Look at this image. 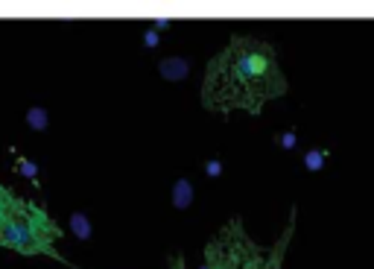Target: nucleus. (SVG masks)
Masks as SVG:
<instances>
[{
	"label": "nucleus",
	"instance_id": "nucleus-1",
	"mask_svg": "<svg viewBox=\"0 0 374 269\" xmlns=\"http://www.w3.org/2000/svg\"><path fill=\"white\" fill-rule=\"evenodd\" d=\"M290 82L281 68L278 50L258 36L237 32L208 62L202 79V105L208 112L260 114L266 103L287 97Z\"/></svg>",
	"mask_w": 374,
	"mask_h": 269
},
{
	"label": "nucleus",
	"instance_id": "nucleus-2",
	"mask_svg": "<svg viewBox=\"0 0 374 269\" xmlns=\"http://www.w3.org/2000/svg\"><path fill=\"white\" fill-rule=\"evenodd\" d=\"M62 240L59 222L41 205L21 199L0 217V249H12L18 255H47L53 261H64L56 243Z\"/></svg>",
	"mask_w": 374,
	"mask_h": 269
},
{
	"label": "nucleus",
	"instance_id": "nucleus-3",
	"mask_svg": "<svg viewBox=\"0 0 374 269\" xmlns=\"http://www.w3.org/2000/svg\"><path fill=\"white\" fill-rule=\"evenodd\" d=\"M292 234H295V208L290 211V220H287V225H284L281 238L275 240L269 249H258L255 255H249L240 269H284V257H287Z\"/></svg>",
	"mask_w": 374,
	"mask_h": 269
},
{
	"label": "nucleus",
	"instance_id": "nucleus-4",
	"mask_svg": "<svg viewBox=\"0 0 374 269\" xmlns=\"http://www.w3.org/2000/svg\"><path fill=\"white\" fill-rule=\"evenodd\" d=\"M158 71H161L164 79L179 82V79H184L187 73H190V62H187V59H164V62L158 64Z\"/></svg>",
	"mask_w": 374,
	"mask_h": 269
},
{
	"label": "nucleus",
	"instance_id": "nucleus-5",
	"mask_svg": "<svg viewBox=\"0 0 374 269\" xmlns=\"http://www.w3.org/2000/svg\"><path fill=\"white\" fill-rule=\"evenodd\" d=\"M173 205L184 211V208H190L193 205V185L187 179H179L175 181V188H173Z\"/></svg>",
	"mask_w": 374,
	"mask_h": 269
},
{
	"label": "nucleus",
	"instance_id": "nucleus-6",
	"mask_svg": "<svg viewBox=\"0 0 374 269\" xmlns=\"http://www.w3.org/2000/svg\"><path fill=\"white\" fill-rule=\"evenodd\" d=\"M71 229H73V234H76L79 240L91 238V222H88L85 214H73V217H71Z\"/></svg>",
	"mask_w": 374,
	"mask_h": 269
},
{
	"label": "nucleus",
	"instance_id": "nucleus-7",
	"mask_svg": "<svg viewBox=\"0 0 374 269\" xmlns=\"http://www.w3.org/2000/svg\"><path fill=\"white\" fill-rule=\"evenodd\" d=\"M15 202H18V196H15V193L3 185V181H0V217H3V214L15 205Z\"/></svg>",
	"mask_w": 374,
	"mask_h": 269
},
{
	"label": "nucleus",
	"instance_id": "nucleus-8",
	"mask_svg": "<svg viewBox=\"0 0 374 269\" xmlns=\"http://www.w3.org/2000/svg\"><path fill=\"white\" fill-rule=\"evenodd\" d=\"M325 158H327L325 149H313V153H307V155H304V164H307V170H313V173H316V170L325 164Z\"/></svg>",
	"mask_w": 374,
	"mask_h": 269
},
{
	"label": "nucleus",
	"instance_id": "nucleus-9",
	"mask_svg": "<svg viewBox=\"0 0 374 269\" xmlns=\"http://www.w3.org/2000/svg\"><path fill=\"white\" fill-rule=\"evenodd\" d=\"M44 120H47V114H44L41 109H32V112H29V126H32V129H44V126H47Z\"/></svg>",
	"mask_w": 374,
	"mask_h": 269
},
{
	"label": "nucleus",
	"instance_id": "nucleus-10",
	"mask_svg": "<svg viewBox=\"0 0 374 269\" xmlns=\"http://www.w3.org/2000/svg\"><path fill=\"white\" fill-rule=\"evenodd\" d=\"M278 141L284 144V149H292V144H295V135H292V132H287V135H281Z\"/></svg>",
	"mask_w": 374,
	"mask_h": 269
},
{
	"label": "nucleus",
	"instance_id": "nucleus-11",
	"mask_svg": "<svg viewBox=\"0 0 374 269\" xmlns=\"http://www.w3.org/2000/svg\"><path fill=\"white\" fill-rule=\"evenodd\" d=\"M208 173H211V176H219V161H208Z\"/></svg>",
	"mask_w": 374,
	"mask_h": 269
}]
</instances>
